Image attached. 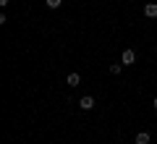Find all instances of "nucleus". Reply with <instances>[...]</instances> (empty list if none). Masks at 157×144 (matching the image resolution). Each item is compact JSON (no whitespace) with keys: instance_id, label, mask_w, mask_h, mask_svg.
Masks as SVG:
<instances>
[{"instance_id":"obj_1","label":"nucleus","mask_w":157,"mask_h":144,"mask_svg":"<svg viewBox=\"0 0 157 144\" xmlns=\"http://www.w3.org/2000/svg\"><path fill=\"white\" fill-rule=\"evenodd\" d=\"M121 63H123V66H134V63H136V53L131 50V47H128V50H123V55H121Z\"/></svg>"},{"instance_id":"obj_2","label":"nucleus","mask_w":157,"mask_h":144,"mask_svg":"<svg viewBox=\"0 0 157 144\" xmlns=\"http://www.w3.org/2000/svg\"><path fill=\"white\" fill-rule=\"evenodd\" d=\"M78 107H81V110H92V107H94V97H92V94H84V97L78 100Z\"/></svg>"},{"instance_id":"obj_3","label":"nucleus","mask_w":157,"mask_h":144,"mask_svg":"<svg viewBox=\"0 0 157 144\" xmlns=\"http://www.w3.org/2000/svg\"><path fill=\"white\" fill-rule=\"evenodd\" d=\"M144 16L157 18V3H147V6H144Z\"/></svg>"},{"instance_id":"obj_4","label":"nucleus","mask_w":157,"mask_h":144,"mask_svg":"<svg viewBox=\"0 0 157 144\" xmlns=\"http://www.w3.org/2000/svg\"><path fill=\"white\" fill-rule=\"evenodd\" d=\"M149 142H152V136H149L147 131H139V134H136V144H149Z\"/></svg>"},{"instance_id":"obj_5","label":"nucleus","mask_w":157,"mask_h":144,"mask_svg":"<svg viewBox=\"0 0 157 144\" xmlns=\"http://www.w3.org/2000/svg\"><path fill=\"white\" fill-rule=\"evenodd\" d=\"M68 87H78V84H81V76H78V73H68Z\"/></svg>"},{"instance_id":"obj_6","label":"nucleus","mask_w":157,"mask_h":144,"mask_svg":"<svg viewBox=\"0 0 157 144\" xmlns=\"http://www.w3.org/2000/svg\"><path fill=\"white\" fill-rule=\"evenodd\" d=\"M47 3V8H60L63 6V0H45Z\"/></svg>"},{"instance_id":"obj_7","label":"nucleus","mask_w":157,"mask_h":144,"mask_svg":"<svg viewBox=\"0 0 157 144\" xmlns=\"http://www.w3.org/2000/svg\"><path fill=\"white\" fill-rule=\"evenodd\" d=\"M121 68H123V63H113V66H110V73H121Z\"/></svg>"},{"instance_id":"obj_8","label":"nucleus","mask_w":157,"mask_h":144,"mask_svg":"<svg viewBox=\"0 0 157 144\" xmlns=\"http://www.w3.org/2000/svg\"><path fill=\"white\" fill-rule=\"evenodd\" d=\"M0 6H8V0H0Z\"/></svg>"},{"instance_id":"obj_9","label":"nucleus","mask_w":157,"mask_h":144,"mask_svg":"<svg viewBox=\"0 0 157 144\" xmlns=\"http://www.w3.org/2000/svg\"><path fill=\"white\" fill-rule=\"evenodd\" d=\"M152 105H155V110H157V97H155V102H152Z\"/></svg>"}]
</instances>
